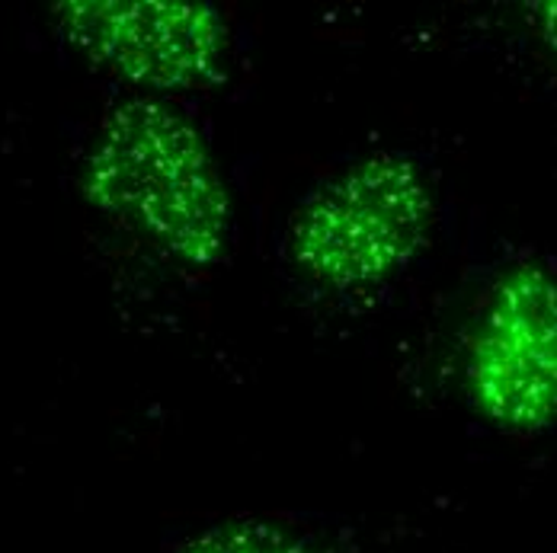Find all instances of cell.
I'll use <instances>...</instances> for the list:
<instances>
[{"mask_svg":"<svg viewBox=\"0 0 557 553\" xmlns=\"http://www.w3.org/2000/svg\"><path fill=\"white\" fill-rule=\"evenodd\" d=\"M532 23L542 36V42L548 46V52L557 58V3H539L532 7Z\"/></svg>","mask_w":557,"mask_h":553,"instance_id":"cell-6","label":"cell"},{"mask_svg":"<svg viewBox=\"0 0 557 553\" xmlns=\"http://www.w3.org/2000/svg\"><path fill=\"white\" fill-rule=\"evenodd\" d=\"M465 390L503 432L557 423V276L509 266L481 294L465 336Z\"/></svg>","mask_w":557,"mask_h":553,"instance_id":"cell-3","label":"cell"},{"mask_svg":"<svg viewBox=\"0 0 557 553\" xmlns=\"http://www.w3.org/2000/svg\"><path fill=\"white\" fill-rule=\"evenodd\" d=\"M67 39L94 61L151 90H206L224 77L227 23L206 3H61Z\"/></svg>","mask_w":557,"mask_h":553,"instance_id":"cell-4","label":"cell"},{"mask_svg":"<svg viewBox=\"0 0 557 553\" xmlns=\"http://www.w3.org/2000/svg\"><path fill=\"white\" fill-rule=\"evenodd\" d=\"M186 553H305V548L270 525H224L196 538Z\"/></svg>","mask_w":557,"mask_h":553,"instance_id":"cell-5","label":"cell"},{"mask_svg":"<svg viewBox=\"0 0 557 553\" xmlns=\"http://www.w3.org/2000/svg\"><path fill=\"white\" fill-rule=\"evenodd\" d=\"M433 192L420 166L375 154L321 183L292 215L285 256L327 291H362L397 276L426 243Z\"/></svg>","mask_w":557,"mask_h":553,"instance_id":"cell-2","label":"cell"},{"mask_svg":"<svg viewBox=\"0 0 557 553\" xmlns=\"http://www.w3.org/2000/svg\"><path fill=\"white\" fill-rule=\"evenodd\" d=\"M90 199L189 266L219 263L234 209L199 128L154 100L112 112L87 169Z\"/></svg>","mask_w":557,"mask_h":553,"instance_id":"cell-1","label":"cell"}]
</instances>
